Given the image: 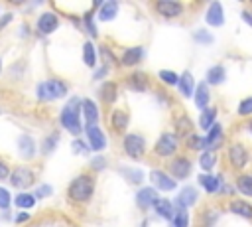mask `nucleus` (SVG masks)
Listing matches in <instances>:
<instances>
[{"label": "nucleus", "mask_w": 252, "mask_h": 227, "mask_svg": "<svg viewBox=\"0 0 252 227\" xmlns=\"http://www.w3.org/2000/svg\"><path fill=\"white\" fill-rule=\"evenodd\" d=\"M226 158H228V162L234 166V168H244L246 164H248V150L240 144V142H234V144H230L228 146V152H226Z\"/></svg>", "instance_id": "6"}, {"label": "nucleus", "mask_w": 252, "mask_h": 227, "mask_svg": "<svg viewBox=\"0 0 252 227\" xmlns=\"http://www.w3.org/2000/svg\"><path fill=\"white\" fill-rule=\"evenodd\" d=\"M10 20H12V16H10V14H8V16H4V18L0 20V28H2V26H4L6 22H10Z\"/></svg>", "instance_id": "50"}, {"label": "nucleus", "mask_w": 252, "mask_h": 227, "mask_svg": "<svg viewBox=\"0 0 252 227\" xmlns=\"http://www.w3.org/2000/svg\"><path fill=\"white\" fill-rule=\"evenodd\" d=\"M195 105L201 111L207 109V105H209V87H207V83L197 85V89H195Z\"/></svg>", "instance_id": "23"}, {"label": "nucleus", "mask_w": 252, "mask_h": 227, "mask_svg": "<svg viewBox=\"0 0 252 227\" xmlns=\"http://www.w3.org/2000/svg\"><path fill=\"white\" fill-rule=\"evenodd\" d=\"M177 124V136H189L191 134V120L187 116H179L175 120Z\"/></svg>", "instance_id": "35"}, {"label": "nucleus", "mask_w": 252, "mask_h": 227, "mask_svg": "<svg viewBox=\"0 0 252 227\" xmlns=\"http://www.w3.org/2000/svg\"><path fill=\"white\" fill-rule=\"evenodd\" d=\"M102 166H104V160H102V158L93 160V168H96V170H98V168H102Z\"/></svg>", "instance_id": "48"}, {"label": "nucleus", "mask_w": 252, "mask_h": 227, "mask_svg": "<svg viewBox=\"0 0 252 227\" xmlns=\"http://www.w3.org/2000/svg\"><path fill=\"white\" fill-rule=\"evenodd\" d=\"M85 24H87L89 34H91V36H96V28H94V24H93V20H91V14L85 16Z\"/></svg>", "instance_id": "43"}, {"label": "nucleus", "mask_w": 252, "mask_h": 227, "mask_svg": "<svg viewBox=\"0 0 252 227\" xmlns=\"http://www.w3.org/2000/svg\"><path fill=\"white\" fill-rule=\"evenodd\" d=\"M128 122H130V116H128V113H126L124 109H114V111H112V114H110V124H112V128H114L116 132L126 130Z\"/></svg>", "instance_id": "16"}, {"label": "nucleus", "mask_w": 252, "mask_h": 227, "mask_svg": "<svg viewBox=\"0 0 252 227\" xmlns=\"http://www.w3.org/2000/svg\"><path fill=\"white\" fill-rule=\"evenodd\" d=\"M171 219H173V227H189V215L185 209H177Z\"/></svg>", "instance_id": "37"}, {"label": "nucleus", "mask_w": 252, "mask_h": 227, "mask_svg": "<svg viewBox=\"0 0 252 227\" xmlns=\"http://www.w3.org/2000/svg\"><path fill=\"white\" fill-rule=\"evenodd\" d=\"M222 79H224V69L220 65H215L207 71V83L209 85H219V83H222Z\"/></svg>", "instance_id": "31"}, {"label": "nucleus", "mask_w": 252, "mask_h": 227, "mask_svg": "<svg viewBox=\"0 0 252 227\" xmlns=\"http://www.w3.org/2000/svg\"><path fill=\"white\" fill-rule=\"evenodd\" d=\"M144 57V47H140V45H134V47H128L124 53H122V65L124 67H134V65H138L140 63V59Z\"/></svg>", "instance_id": "13"}, {"label": "nucleus", "mask_w": 252, "mask_h": 227, "mask_svg": "<svg viewBox=\"0 0 252 227\" xmlns=\"http://www.w3.org/2000/svg\"><path fill=\"white\" fill-rule=\"evenodd\" d=\"M128 85H130V89L142 93V91L148 89V75L142 73V71H136V73H132V75L128 77Z\"/></svg>", "instance_id": "22"}, {"label": "nucleus", "mask_w": 252, "mask_h": 227, "mask_svg": "<svg viewBox=\"0 0 252 227\" xmlns=\"http://www.w3.org/2000/svg\"><path fill=\"white\" fill-rule=\"evenodd\" d=\"M154 209H156V213L158 215H161V217H165V219H171L173 217V203L169 201V199H158L156 203H154Z\"/></svg>", "instance_id": "26"}, {"label": "nucleus", "mask_w": 252, "mask_h": 227, "mask_svg": "<svg viewBox=\"0 0 252 227\" xmlns=\"http://www.w3.org/2000/svg\"><path fill=\"white\" fill-rule=\"evenodd\" d=\"M152 182L158 186V189H161V191H171V189H175V180H173V176H169V174H165V172H161V170H152Z\"/></svg>", "instance_id": "11"}, {"label": "nucleus", "mask_w": 252, "mask_h": 227, "mask_svg": "<svg viewBox=\"0 0 252 227\" xmlns=\"http://www.w3.org/2000/svg\"><path fill=\"white\" fill-rule=\"evenodd\" d=\"M51 193V188L49 186H41L37 191H35V197H45V195H49Z\"/></svg>", "instance_id": "45"}, {"label": "nucleus", "mask_w": 252, "mask_h": 227, "mask_svg": "<svg viewBox=\"0 0 252 227\" xmlns=\"http://www.w3.org/2000/svg\"><path fill=\"white\" fill-rule=\"evenodd\" d=\"M154 150H156L158 156H163V158H165V156H171V154L177 150V134L163 132V134L158 138Z\"/></svg>", "instance_id": "5"}, {"label": "nucleus", "mask_w": 252, "mask_h": 227, "mask_svg": "<svg viewBox=\"0 0 252 227\" xmlns=\"http://www.w3.org/2000/svg\"><path fill=\"white\" fill-rule=\"evenodd\" d=\"M169 172L173 174V180H183L191 174V160L185 156H177L169 162Z\"/></svg>", "instance_id": "8"}, {"label": "nucleus", "mask_w": 252, "mask_h": 227, "mask_svg": "<svg viewBox=\"0 0 252 227\" xmlns=\"http://www.w3.org/2000/svg\"><path fill=\"white\" fill-rule=\"evenodd\" d=\"M224 12H222V6L219 4V2H213L211 6H209V10H207V14H205V20H207V24H211V26H222L224 24V16H222Z\"/></svg>", "instance_id": "15"}, {"label": "nucleus", "mask_w": 252, "mask_h": 227, "mask_svg": "<svg viewBox=\"0 0 252 227\" xmlns=\"http://www.w3.org/2000/svg\"><path fill=\"white\" fill-rule=\"evenodd\" d=\"M122 146H124V152L134 160H140L146 152V140H144V136H140L136 132L126 134L122 140Z\"/></svg>", "instance_id": "4"}, {"label": "nucleus", "mask_w": 252, "mask_h": 227, "mask_svg": "<svg viewBox=\"0 0 252 227\" xmlns=\"http://www.w3.org/2000/svg\"><path fill=\"white\" fill-rule=\"evenodd\" d=\"M238 114H240V116L252 114V97H246V99L240 101V105H238Z\"/></svg>", "instance_id": "39"}, {"label": "nucleus", "mask_w": 252, "mask_h": 227, "mask_svg": "<svg viewBox=\"0 0 252 227\" xmlns=\"http://www.w3.org/2000/svg\"><path fill=\"white\" fill-rule=\"evenodd\" d=\"M18 146H20V152H22L24 158H32L33 152H35V144H33V140L30 136H22L20 142H18Z\"/></svg>", "instance_id": "32"}, {"label": "nucleus", "mask_w": 252, "mask_h": 227, "mask_svg": "<svg viewBox=\"0 0 252 227\" xmlns=\"http://www.w3.org/2000/svg\"><path fill=\"white\" fill-rule=\"evenodd\" d=\"M215 118H217V109H215V107H207V109L201 113V116H199V126H201L203 130H209V128L215 124Z\"/></svg>", "instance_id": "24"}, {"label": "nucleus", "mask_w": 252, "mask_h": 227, "mask_svg": "<svg viewBox=\"0 0 252 227\" xmlns=\"http://www.w3.org/2000/svg\"><path fill=\"white\" fill-rule=\"evenodd\" d=\"M10 205V191L6 188H0V209H8Z\"/></svg>", "instance_id": "40"}, {"label": "nucleus", "mask_w": 252, "mask_h": 227, "mask_svg": "<svg viewBox=\"0 0 252 227\" xmlns=\"http://www.w3.org/2000/svg\"><path fill=\"white\" fill-rule=\"evenodd\" d=\"M116 93H118V87H116V83H112V81H106V83L100 87V99H102L104 103H114V101H116Z\"/></svg>", "instance_id": "27"}, {"label": "nucleus", "mask_w": 252, "mask_h": 227, "mask_svg": "<svg viewBox=\"0 0 252 227\" xmlns=\"http://www.w3.org/2000/svg\"><path fill=\"white\" fill-rule=\"evenodd\" d=\"M61 124L69 130V132H73V134H79L81 132V120H79V101L77 99H73L63 111H61Z\"/></svg>", "instance_id": "3"}, {"label": "nucleus", "mask_w": 252, "mask_h": 227, "mask_svg": "<svg viewBox=\"0 0 252 227\" xmlns=\"http://www.w3.org/2000/svg\"><path fill=\"white\" fill-rule=\"evenodd\" d=\"M81 109H83V114H85L87 124H96V120H98V109H96V105L91 99H85V101H81Z\"/></svg>", "instance_id": "19"}, {"label": "nucleus", "mask_w": 252, "mask_h": 227, "mask_svg": "<svg viewBox=\"0 0 252 227\" xmlns=\"http://www.w3.org/2000/svg\"><path fill=\"white\" fill-rule=\"evenodd\" d=\"M156 10L163 18H179L183 14V4L173 2V0H159V2H156Z\"/></svg>", "instance_id": "9"}, {"label": "nucleus", "mask_w": 252, "mask_h": 227, "mask_svg": "<svg viewBox=\"0 0 252 227\" xmlns=\"http://www.w3.org/2000/svg\"><path fill=\"white\" fill-rule=\"evenodd\" d=\"M236 188H238V191H240L242 195L252 197V176H250V174H242V176H238V180H236Z\"/></svg>", "instance_id": "29"}, {"label": "nucleus", "mask_w": 252, "mask_h": 227, "mask_svg": "<svg viewBox=\"0 0 252 227\" xmlns=\"http://www.w3.org/2000/svg\"><path fill=\"white\" fill-rule=\"evenodd\" d=\"M87 138H89V146L93 150H102L106 146V138L96 124H87Z\"/></svg>", "instance_id": "10"}, {"label": "nucleus", "mask_w": 252, "mask_h": 227, "mask_svg": "<svg viewBox=\"0 0 252 227\" xmlns=\"http://www.w3.org/2000/svg\"><path fill=\"white\" fill-rule=\"evenodd\" d=\"M33 180H35V176H33V172H32L30 168H16V170L10 174L12 186H14V188H20V189L30 188V186L33 184Z\"/></svg>", "instance_id": "7"}, {"label": "nucleus", "mask_w": 252, "mask_h": 227, "mask_svg": "<svg viewBox=\"0 0 252 227\" xmlns=\"http://www.w3.org/2000/svg\"><path fill=\"white\" fill-rule=\"evenodd\" d=\"M124 174H126V176H128V180H130V182H134V184H138V182L142 180V172H140V170L126 168V170H124Z\"/></svg>", "instance_id": "41"}, {"label": "nucleus", "mask_w": 252, "mask_h": 227, "mask_svg": "<svg viewBox=\"0 0 252 227\" xmlns=\"http://www.w3.org/2000/svg\"><path fill=\"white\" fill-rule=\"evenodd\" d=\"M242 20H244L248 26H252V10H244V12H242Z\"/></svg>", "instance_id": "47"}, {"label": "nucleus", "mask_w": 252, "mask_h": 227, "mask_svg": "<svg viewBox=\"0 0 252 227\" xmlns=\"http://www.w3.org/2000/svg\"><path fill=\"white\" fill-rule=\"evenodd\" d=\"M185 144L191 150H205V138L203 136H197V134H189L187 140H185Z\"/></svg>", "instance_id": "36"}, {"label": "nucleus", "mask_w": 252, "mask_h": 227, "mask_svg": "<svg viewBox=\"0 0 252 227\" xmlns=\"http://www.w3.org/2000/svg\"><path fill=\"white\" fill-rule=\"evenodd\" d=\"M246 128H248V132H252V120H250V122L246 124Z\"/></svg>", "instance_id": "51"}, {"label": "nucleus", "mask_w": 252, "mask_h": 227, "mask_svg": "<svg viewBox=\"0 0 252 227\" xmlns=\"http://www.w3.org/2000/svg\"><path fill=\"white\" fill-rule=\"evenodd\" d=\"M116 12H118V4H116L114 0H110V2H104V4L100 6L98 18L104 20V22H108V20H112V18L116 16Z\"/></svg>", "instance_id": "28"}, {"label": "nucleus", "mask_w": 252, "mask_h": 227, "mask_svg": "<svg viewBox=\"0 0 252 227\" xmlns=\"http://www.w3.org/2000/svg\"><path fill=\"white\" fill-rule=\"evenodd\" d=\"M177 85H179V91H181L183 97H191L195 93V79H193V75L189 71L179 75V83Z\"/></svg>", "instance_id": "20"}, {"label": "nucleus", "mask_w": 252, "mask_h": 227, "mask_svg": "<svg viewBox=\"0 0 252 227\" xmlns=\"http://www.w3.org/2000/svg\"><path fill=\"white\" fill-rule=\"evenodd\" d=\"M220 138H222V126L215 122V124L207 130V136H205V150L217 146V144L220 142Z\"/></svg>", "instance_id": "21"}, {"label": "nucleus", "mask_w": 252, "mask_h": 227, "mask_svg": "<svg viewBox=\"0 0 252 227\" xmlns=\"http://www.w3.org/2000/svg\"><path fill=\"white\" fill-rule=\"evenodd\" d=\"M55 142H57V134H51V136L45 140V144H43V152H49V150L55 146Z\"/></svg>", "instance_id": "42"}, {"label": "nucleus", "mask_w": 252, "mask_h": 227, "mask_svg": "<svg viewBox=\"0 0 252 227\" xmlns=\"http://www.w3.org/2000/svg\"><path fill=\"white\" fill-rule=\"evenodd\" d=\"M8 176H10V168L4 162H0V180H6Z\"/></svg>", "instance_id": "46"}, {"label": "nucleus", "mask_w": 252, "mask_h": 227, "mask_svg": "<svg viewBox=\"0 0 252 227\" xmlns=\"http://www.w3.org/2000/svg\"><path fill=\"white\" fill-rule=\"evenodd\" d=\"M159 79H161V83H165V85H177V83H179V75L173 73V71H169V69H161V71H159Z\"/></svg>", "instance_id": "38"}, {"label": "nucleus", "mask_w": 252, "mask_h": 227, "mask_svg": "<svg viewBox=\"0 0 252 227\" xmlns=\"http://www.w3.org/2000/svg\"><path fill=\"white\" fill-rule=\"evenodd\" d=\"M14 203H16L18 207H22V209H30V207H33L35 197H33L32 193H20V195H16Z\"/></svg>", "instance_id": "34"}, {"label": "nucleus", "mask_w": 252, "mask_h": 227, "mask_svg": "<svg viewBox=\"0 0 252 227\" xmlns=\"http://www.w3.org/2000/svg\"><path fill=\"white\" fill-rule=\"evenodd\" d=\"M199 164H201V168H203L205 172H209V170L217 164V158H215V154H213L211 150H205V152L199 156Z\"/></svg>", "instance_id": "33"}, {"label": "nucleus", "mask_w": 252, "mask_h": 227, "mask_svg": "<svg viewBox=\"0 0 252 227\" xmlns=\"http://www.w3.org/2000/svg\"><path fill=\"white\" fill-rule=\"evenodd\" d=\"M93 191H94V180H93L91 176H87V174L77 176V178L69 184V188H67V195H69L73 201H77V203L89 201L91 195H93Z\"/></svg>", "instance_id": "1"}, {"label": "nucleus", "mask_w": 252, "mask_h": 227, "mask_svg": "<svg viewBox=\"0 0 252 227\" xmlns=\"http://www.w3.org/2000/svg\"><path fill=\"white\" fill-rule=\"evenodd\" d=\"M67 95V85L59 79H47L37 85V99L39 101H55Z\"/></svg>", "instance_id": "2"}, {"label": "nucleus", "mask_w": 252, "mask_h": 227, "mask_svg": "<svg viewBox=\"0 0 252 227\" xmlns=\"http://www.w3.org/2000/svg\"><path fill=\"white\" fill-rule=\"evenodd\" d=\"M73 150H75V152H81V154H87V152H89V148H87L81 140H75V142H73Z\"/></svg>", "instance_id": "44"}, {"label": "nucleus", "mask_w": 252, "mask_h": 227, "mask_svg": "<svg viewBox=\"0 0 252 227\" xmlns=\"http://www.w3.org/2000/svg\"><path fill=\"white\" fill-rule=\"evenodd\" d=\"M30 219V215L28 213H20L18 217H16V223H24V221H28Z\"/></svg>", "instance_id": "49"}, {"label": "nucleus", "mask_w": 252, "mask_h": 227, "mask_svg": "<svg viewBox=\"0 0 252 227\" xmlns=\"http://www.w3.org/2000/svg\"><path fill=\"white\" fill-rule=\"evenodd\" d=\"M0 67H2V65H0Z\"/></svg>", "instance_id": "52"}, {"label": "nucleus", "mask_w": 252, "mask_h": 227, "mask_svg": "<svg viewBox=\"0 0 252 227\" xmlns=\"http://www.w3.org/2000/svg\"><path fill=\"white\" fill-rule=\"evenodd\" d=\"M195 201H197V189H195V188H183L181 193H179L177 199H175V203H177L179 209L191 207V205H195Z\"/></svg>", "instance_id": "17"}, {"label": "nucleus", "mask_w": 252, "mask_h": 227, "mask_svg": "<svg viewBox=\"0 0 252 227\" xmlns=\"http://www.w3.org/2000/svg\"><path fill=\"white\" fill-rule=\"evenodd\" d=\"M158 199H159V197H158V191H156L154 188H142V189L136 193V203H138L142 209L154 205Z\"/></svg>", "instance_id": "14"}, {"label": "nucleus", "mask_w": 252, "mask_h": 227, "mask_svg": "<svg viewBox=\"0 0 252 227\" xmlns=\"http://www.w3.org/2000/svg\"><path fill=\"white\" fill-rule=\"evenodd\" d=\"M199 184L209 191V193H215L219 191V186H220V178L217 176H211V174H201L199 176Z\"/></svg>", "instance_id": "25"}, {"label": "nucleus", "mask_w": 252, "mask_h": 227, "mask_svg": "<svg viewBox=\"0 0 252 227\" xmlns=\"http://www.w3.org/2000/svg\"><path fill=\"white\" fill-rule=\"evenodd\" d=\"M83 61H85V65H89V67H94V65H96V51H94V45H93L91 41H87V43L83 45Z\"/></svg>", "instance_id": "30"}, {"label": "nucleus", "mask_w": 252, "mask_h": 227, "mask_svg": "<svg viewBox=\"0 0 252 227\" xmlns=\"http://www.w3.org/2000/svg\"><path fill=\"white\" fill-rule=\"evenodd\" d=\"M59 26V20H57V16L55 14H51V12H45V14H41L39 18H37V32H41V34H51V32H55V28Z\"/></svg>", "instance_id": "12"}, {"label": "nucleus", "mask_w": 252, "mask_h": 227, "mask_svg": "<svg viewBox=\"0 0 252 227\" xmlns=\"http://www.w3.org/2000/svg\"><path fill=\"white\" fill-rule=\"evenodd\" d=\"M228 209H230L232 213L240 215V217L252 219V205H250L248 201H244V199H232V201L228 203Z\"/></svg>", "instance_id": "18"}]
</instances>
